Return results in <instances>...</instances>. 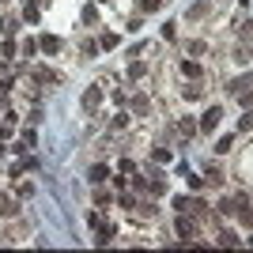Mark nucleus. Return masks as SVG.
I'll return each instance as SVG.
<instances>
[{
  "label": "nucleus",
  "mask_w": 253,
  "mask_h": 253,
  "mask_svg": "<svg viewBox=\"0 0 253 253\" xmlns=\"http://www.w3.org/2000/svg\"><path fill=\"white\" fill-rule=\"evenodd\" d=\"M219 106H215V110H208V114H204V121H201V128H204V132H211V128H215V125H219Z\"/></svg>",
  "instance_id": "nucleus-1"
},
{
  "label": "nucleus",
  "mask_w": 253,
  "mask_h": 253,
  "mask_svg": "<svg viewBox=\"0 0 253 253\" xmlns=\"http://www.w3.org/2000/svg\"><path fill=\"white\" fill-rule=\"evenodd\" d=\"M178 234H181V238H185V242H189L193 234H197V227H193V223L185 219V215H181V219H178Z\"/></svg>",
  "instance_id": "nucleus-2"
},
{
  "label": "nucleus",
  "mask_w": 253,
  "mask_h": 253,
  "mask_svg": "<svg viewBox=\"0 0 253 253\" xmlns=\"http://www.w3.org/2000/svg\"><path fill=\"white\" fill-rule=\"evenodd\" d=\"M42 49L45 53H57V49H61V38H53V34H49V38H42Z\"/></svg>",
  "instance_id": "nucleus-3"
},
{
  "label": "nucleus",
  "mask_w": 253,
  "mask_h": 253,
  "mask_svg": "<svg viewBox=\"0 0 253 253\" xmlns=\"http://www.w3.org/2000/svg\"><path fill=\"white\" fill-rule=\"evenodd\" d=\"M253 128V114H242V132H250Z\"/></svg>",
  "instance_id": "nucleus-4"
},
{
  "label": "nucleus",
  "mask_w": 253,
  "mask_h": 253,
  "mask_svg": "<svg viewBox=\"0 0 253 253\" xmlns=\"http://www.w3.org/2000/svg\"><path fill=\"white\" fill-rule=\"evenodd\" d=\"M159 4H163V0H144V4H140V8H144V11H155Z\"/></svg>",
  "instance_id": "nucleus-5"
}]
</instances>
